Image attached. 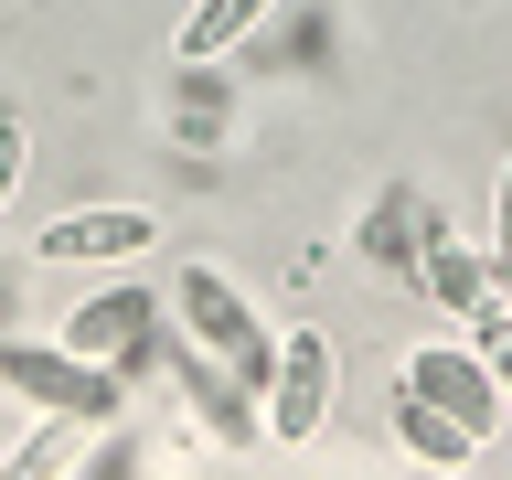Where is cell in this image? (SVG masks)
<instances>
[{
  "mask_svg": "<svg viewBox=\"0 0 512 480\" xmlns=\"http://www.w3.org/2000/svg\"><path fill=\"white\" fill-rule=\"evenodd\" d=\"M171 310L192 320V342L214 352V363H224L235 384H246V395H256L267 374H278V342L256 331V310L235 299V278H224V267H182V278H171Z\"/></svg>",
  "mask_w": 512,
  "mask_h": 480,
  "instance_id": "1",
  "label": "cell"
},
{
  "mask_svg": "<svg viewBox=\"0 0 512 480\" xmlns=\"http://www.w3.org/2000/svg\"><path fill=\"white\" fill-rule=\"evenodd\" d=\"M320 416H331V342H320V331H288V342H278V374H267V438H278V448H310Z\"/></svg>",
  "mask_w": 512,
  "mask_h": 480,
  "instance_id": "2",
  "label": "cell"
},
{
  "mask_svg": "<svg viewBox=\"0 0 512 480\" xmlns=\"http://www.w3.org/2000/svg\"><path fill=\"white\" fill-rule=\"evenodd\" d=\"M150 235H160L150 214H128V203H96V214L43 224V256H54V267H107V256H139Z\"/></svg>",
  "mask_w": 512,
  "mask_h": 480,
  "instance_id": "3",
  "label": "cell"
},
{
  "mask_svg": "<svg viewBox=\"0 0 512 480\" xmlns=\"http://www.w3.org/2000/svg\"><path fill=\"white\" fill-rule=\"evenodd\" d=\"M406 384H416L438 416H459L470 438H491V363H480V352H416Z\"/></svg>",
  "mask_w": 512,
  "mask_h": 480,
  "instance_id": "4",
  "label": "cell"
},
{
  "mask_svg": "<svg viewBox=\"0 0 512 480\" xmlns=\"http://www.w3.org/2000/svg\"><path fill=\"white\" fill-rule=\"evenodd\" d=\"M395 438H406V459H427V470H470L480 459V438L459 427V416H438L416 384H395Z\"/></svg>",
  "mask_w": 512,
  "mask_h": 480,
  "instance_id": "5",
  "label": "cell"
},
{
  "mask_svg": "<svg viewBox=\"0 0 512 480\" xmlns=\"http://www.w3.org/2000/svg\"><path fill=\"white\" fill-rule=\"evenodd\" d=\"M160 320V299L150 288H107L96 310H75V331H64V352H86V363H107V352H128L139 331Z\"/></svg>",
  "mask_w": 512,
  "mask_h": 480,
  "instance_id": "6",
  "label": "cell"
},
{
  "mask_svg": "<svg viewBox=\"0 0 512 480\" xmlns=\"http://www.w3.org/2000/svg\"><path fill=\"white\" fill-rule=\"evenodd\" d=\"M416 288H438L448 310H491V267H480V256H459V246H427Z\"/></svg>",
  "mask_w": 512,
  "mask_h": 480,
  "instance_id": "7",
  "label": "cell"
},
{
  "mask_svg": "<svg viewBox=\"0 0 512 480\" xmlns=\"http://www.w3.org/2000/svg\"><path fill=\"white\" fill-rule=\"evenodd\" d=\"M0 374H11V384H43V395H64V406H107V384L64 374L54 352H0Z\"/></svg>",
  "mask_w": 512,
  "mask_h": 480,
  "instance_id": "8",
  "label": "cell"
},
{
  "mask_svg": "<svg viewBox=\"0 0 512 480\" xmlns=\"http://www.w3.org/2000/svg\"><path fill=\"white\" fill-rule=\"evenodd\" d=\"M256 11H267V0H203V11L182 22V54H192V64H203V54H224V43H235Z\"/></svg>",
  "mask_w": 512,
  "mask_h": 480,
  "instance_id": "9",
  "label": "cell"
},
{
  "mask_svg": "<svg viewBox=\"0 0 512 480\" xmlns=\"http://www.w3.org/2000/svg\"><path fill=\"white\" fill-rule=\"evenodd\" d=\"M480 267L512 288V160H502V203H491V256H480Z\"/></svg>",
  "mask_w": 512,
  "mask_h": 480,
  "instance_id": "10",
  "label": "cell"
},
{
  "mask_svg": "<svg viewBox=\"0 0 512 480\" xmlns=\"http://www.w3.org/2000/svg\"><path fill=\"white\" fill-rule=\"evenodd\" d=\"M11 182H22V118L0 107V203H11Z\"/></svg>",
  "mask_w": 512,
  "mask_h": 480,
  "instance_id": "11",
  "label": "cell"
},
{
  "mask_svg": "<svg viewBox=\"0 0 512 480\" xmlns=\"http://www.w3.org/2000/svg\"><path fill=\"white\" fill-rule=\"evenodd\" d=\"M480 363H491V374L512 384V331H502V320H491V342H480Z\"/></svg>",
  "mask_w": 512,
  "mask_h": 480,
  "instance_id": "12",
  "label": "cell"
}]
</instances>
